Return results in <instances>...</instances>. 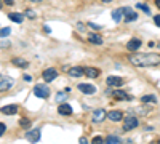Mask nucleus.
<instances>
[{
    "mask_svg": "<svg viewBox=\"0 0 160 144\" xmlns=\"http://www.w3.org/2000/svg\"><path fill=\"white\" fill-rule=\"evenodd\" d=\"M138 125H139V120L136 119V117H133V115L127 117V119L123 120V130H127V132H130V130H135Z\"/></svg>",
    "mask_w": 160,
    "mask_h": 144,
    "instance_id": "20e7f679",
    "label": "nucleus"
},
{
    "mask_svg": "<svg viewBox=\"0 0 160 144\" xmlns=\"http://www.w3.org/2000/svg\"><path fill=\"white\" fill-rule=\"evenodd\" d=\"M13 64H15V66H18V67H28L29 66V62L26 61V59H22V58H13V61H11Z\"/></svg>",
    "mask_w": 160,
    "mask_h": 144,
    "instance_id": "aec40b11",
    "label": "nucleus"
},
{
    "mask_svg": "<svg viewBox=\"0 0 160 144\" xmlns=\"http://www.w3.org/2000/svg\"><path fill=\"white\" fill-rule=\"evenodd\" d=\"M0 111H2V114H5V115H13V114L18 112V106L16 104H8V106L2 107Z\"/></svg>",
    "mask_w": 160,
    "mask_h": 144,
    "instance_id": "2eb2a0df",
    "label": "nucleus"
},
{
    "mask_svg": "<svg viewBox=\"0 0 160 144\" xmlns=\"http://www.w3.org/2000/svg\"><path fill=\"white\" fill-rule=\"evenodd\" d=\"M154 22H155V26H158V27H160V15H155L154 16Z\"/></svg>",
    "mask_w": 160,
    "mask_h": 144,
    "instance_id": "7c9ffc66",
    "label": "nucleus"
},
{
    "mask_svg": "<svg viewBox=\"0 0 160 144\" xmlns=\"http://www.w3.org/2000/svg\"><path fill=\"white\" fill-rule=\"evenodd\" d=\"M85 75L88 78H96L99 75V69H96V67H85Z\"/></svg>",
    "mask_w": 160,
    "mask_h": 144,
    "instance_id": "dca6fc26",
    "label": "nucleus"
},
{
    "mask_svg": "<svg viewBox=\"0 0 160 144\" xmlns=\"http://www.w3.org/2000/svg\"><path fill=\"white\" fill-rule=\"evenodd\" d=\"M3 3L5 5H13V3H15V0H3Z\"/></svg>",
    "mask_w": 160,
    "mask_h": 144,
    "instance_id": "72a5a7b5",
    "label": "nucleus"
},
{
    "mask_svg": "<svg viewBox=\"0 0 160 144\" xmlns=\"http://www.w3.org/2000/svg\"><path fill=\"white\" fill-rule=\"evenodd\" d=\"M117 99H125V101H130L131 96L128 93H125V91H120V90H114V93H112Z\"/></svg>",
    "mask_w": 160,
    "mask_h": 144,
    "instance_id": "a211bd4d",
    "label": "nucleus"
},
{
    "mask_svg": "<svg viewBox=\"0 0 160 144\" xmlns=\"http://www.w3.org/2000/svg\"><path fill=\"white\" fill-rule=\"evenodd\" d=\"M42 77H43L45 82H53V80H55V78L58 77V71H56L55 67H48V69L43 71Z\"/></svg>",
    "mask_w": 160,
    "mask_h": 144,
    "instance_id": "39448f33",
    "label": "nucleus"
},
{
    "mask_svg": "<svg viewBox=\"0 0 160 144\" xmlns=\"http://www.w3.org/2000/svg\"><path fill=\"white\" fill-rule=\"evenodd\" d=\"M141 102H157V98H155V95H146V96H142L141 98Z\"/></svg>",
    "mask_w": 160,
    "mask_h": 144,
    "instance_id": "5701e85b",
    "label": "nucleus"
},
{
    "mask_svg": "<svg viewBox=\"0 0 160 144\" xmlns=\"http://www.w3.org/2000/svg\"><path fill=\"white\" fill-rule=\"evenodd\" d=\"M24 80H26V82H31L32 77H31V75H24Z\"/></svg>",
    "mask_w": 160,
    "mask_h": 144,
    "instance_id": "f704fd0d",
    "label": "nucleus"
},
{
    "mask_svg": "<svg viewBox=\"0 0 160 144\" xmlns=\"http://www.w3.org/2000/svg\"><path fill=\"white\" fill-rule=\"evenodd\" d=\"M43 31H45L47 34H50V32H51V31H50V27H48V26H43Z\"/></svg>",
    "mask_w": 160,
    "mask_h": 144,
    "instance_id": "e433bc0d",
    "label": "nucleus"
},
{
    "mask_svg": "<svg viewBox=\"0 0 160 144\" xmlns=\"http://www.w3.org/2000/svg\"><path fill=\"white\" fill-rule=\"evenodd\" d=\"M26 139H28L29 142H32V144L38 142V139H40V130L37 128V130H31V132H28V133H26Z\"/></svg>",
    "mask_w": 160,
    "mask_h": 144,
    "instance_id": "0eeeda50",
    "label": "nucleus"
},
{
    "mask_svg": "<svg viewBox=\"0 0 160 144\" xmlns=\"http://www.w3.org/2000/svg\"><path fill=\"white\" fill-rule=\"evenodd\" d=\"M78 90L82 91V93H85V95H93L96 91V88L93 87V85H90V83H80L78 85Z\"/></svg>",
    "mask_w": 160,
    "mask_h": 144,
    "instance_id": "9b49d317",
    "label": "nucleus"
},
{
    "mask_svg": "<svg viewBox=\"0 0 160 144\" xmlns=\"http://www.w3.org/2000/svg\"><path fill=\"white\" fill-rule=\"evenodd\" d=\"M0 8H2V0H0Z\"/></svg>",
    "mask_w": 160,
    "mask_h": 144,
    "instance_id": "a19ab883",
    "label": "nucleus"
},
{
    "mask_svg": "<svg viewBox=\"0 0 160 144\" xmlns=\"http://www.w3.org/2000/svg\"><path fill=\"white\" fill-rule=\"evenodd\" d=\"M122 18H123V8H117V10L112 11V19L115 22H120V21H122Z\"/></svg>",
    "mask_w": 160,
    "mask_h": 144,
    "instance_id": "6ab92c4d",
    "label": "nucleus"
},
{
    "mask_svg": "<svg viewBox=\"0 0 160 144\" xmlns=\"http://www.w3.org/2000/svg\"><path fill=\"white\" fill-rule=\"evenodd\" d=\"M80 144H88V141L85 138H80Z\"/></svg>",
    "mask_w": 160,
    "mask_h": 144,
    "instance_id": "c9c22d12",
    "label": "nucleus"
},
{
    "mask_svg": "<svg viewBox=\"0 0 160 144\" xmlns=\"http://www.w3.org/2000/svg\"><path fill=\"white\" fill-rule=\"evenodd\" d=\"M104 144H120V138L115 136V135H109L108 138H106Z\"/></svg>",
    "mask_w": 160,
    "mask_h": 144,
    "instance_id": "4be33fe9",
    "label": "nucleus"
},
{
    "mask_svg": "<svg viewBox=\"0 0 160 144\" xmlns=\"http://www.w3.org/2000/svg\"><path fill=\"white\" fill-rule=\"evenodd\" d=\"M136 8H139V10H142L144 13H151V10H149V7H146V3H136Z\"/></svg>",
    "mask_w": 160,
    "mask_h": 144,
    "instance_id": "a878e982",
    "label": "nucleus"
},
{
    "mask_svg": "<svg viewBox=\"0 0 160 144\" xmlns=\"http://www.w3.org/2000/svg\"><path fill=\"white\" fill-rule=\"evenodd\" d=\"M10 32H11L10 27H2V29H0V37H8Z\"/></svg>",
    "mask_w": 160,
    "mask_h": 144,
    "instance_id": "bb28decb",
    "label": "nucleus"
},
{
    "mask_svg": "<svg viewBox=\"0 0 160 144\" xmlns=\"http://www.w3.org/2000/svg\"><path fill=\"white\" fill-rule=\"evenodd\" d=\"M108 119L111 122H120L123 119V114L120 111H111V112H108Z\"/></svg>",
    "mask_w": 160,
    "mask_h": 144,
    "instance_id": "ddd939ff",
    "label": "nucleus"
},
{
    "mask_svg": "<svg viewBox=\"0 0 160 144\" xmlns=\"http://www.w3.org/2000/svg\"><path fill=\"white\" fill-rule=\"evenodd\" d=\"M68 72H69L71 77L78 78V77H82V75L85 74V69H83V67H80V66H77V67H71V69H68Z\"/></svg>",
    "mask_w": 160,
    "mask_h": 144,
    "instance_id": "f8f14e48",
    "label": "nucleus"
},
{
    "mask_svg": "<svg viewBox=\"0 0 160 144\" xmlns=\"http://www.w3.org/2000/svg\"><path fill=\"white\" fill-rule=\"evenodd\" d=\"M5 130H7V127H5V123H0V136H2V135L5 133Z\"/></svg>",
    "mask_w": 160,
    "mask_h": 144,
    "instance_id": "2f4dec72",
    "label": "nucleus"
},
{
    "mask_svg": "<svg viewBox=\"0 0 160 144\" xmlns=\"http://www.w3.org/2000/svg\"><path fill=\"white\" fill-rule=\"evenodd\" d=\"M130 64L135 67H154L160 64V55L157 53H136L128 56Z\"/></svg>",
    "mask_w": 160,
    "mask_h": 144,
    "instance_id": "f257e3e1",
    "label": "nucleus"
},
{
    "mask_svg": "<svg viewBox=\"0 0 160 144\" xmlns=\"http://www.w3.org/2000/svg\"><path fill=\"white\" fill-rule=\"evenodd\" d=\"M13 85H15V80L8 75H0V93L2 91H8Z\"/></svg>",
    "mask_w": 160,
    "mask_h": 144,
    "instance_id": "7ed1b4c3",
    "label": "nucleus"
},
{
    "mask_svg": "<svg viewBox=\"0 0 160 144\" xmlns=\"http://www.w3.org/2000/svg\"><path fill=\"white\" fill-rule=\"evenodd\" d=\"M19 127H21V128H29V127H31V120L26 119V117H22V119L19 120Z\"/></svg>",
    "mask_w": 160,
    "mask_h": 144,
    "instance_id": "b1692460",
    "label": "nucleus"
},
{
    "mask_svg": "<svg viewBox=\"0 0 160 144\" xmlns=\"http://www.w3.org/2000/svg\"><path fill=\"white\" fill-rule=\"evenodd\" d=\"M58 112L61 115H72V107L69 106L68 102H61L59 107H58Z\"/></svg>",
    "mask_w": 160,
    "mask_h": 144,
    "instance_id": "4468645a",
    "label": "nucleus"
},
{
    "mask_svg": "<svg viewBox=\"0 0 160 144\" xmlns=\"http://www.w3.org/2000/svg\"><path fill=\"white\" fill-rule=\"evenodd\" d=\"M123 15H125V22H133L138 19V15L133 11V8H128V7L123 8Z\"/></svg>",
    "mask_w": 160,
    "mask_h": 144,
    "instance_id": "6e6552de",
    "label": "nucleus"
},
{
    "mask_svg": "<svg viewBox=\"0 0 160 144\" xmlns=\"http://www.w3.org/2000/svg\"><path fill=\"white\" fill-rule=\"evenodd\" d=\"M141 45H142V42L139 40V38H131V40H128V43H127V48L130 51H136V50L141 48Z\"/></svg>",
    "mask_w": 160,
    "mask_h": 144,
    "instance_id": "9d476101",
    "label": "nucleus"
},
{
    "mask_svg": "<svg viewBox=\"0 0 160 144\" xmlns=\"http://www.w3.org/2000/svg\"><path fill=\"white\" fill-rule=\"evenodd\" d=\"M34 95H35L37 98L47 99V98L50 96V88H48V85H45V83H38V85H35V88H34Z\"/></svg>",
    "mask_w": 160,
    "mask_h": 144,
    "instance_id": "f03ea898",
    "label": "nucleus"
},
{
    "mask_svg": "<svg viewBox=\"0 0 160 144\" xmlns=\"http://www.w3.org/2000/svg\"><path fill=\"white\" fill-rule=\"evenodd\" d=\"M158 47H160V45H158Z\"/></svg>",
    "mask_w": 160,
    "mask_h": 144,
    "instance_id": "37998d69",
    "label": "nucleus"
},
{
    "mask_svg": "<svg viewBox=\"0 0 160 144\" xmlns=\"http://www.w3.org/2000/svg\"><path fill=\"white\" fill-rule=\"evenodd\" d=\"M66 99H68V95H66V93H62V91H61V93H58L56 95V101L61 104L62 101H66Z\"/></svg>",
    "mask_w": 160,
    "mask_h": 144,
    "instance_id": "393cba45",
    "label": "nucleus"
},
{
    "mask_svg": "<svg viewBox=\"0 0 160 144\" xmlns=\"http://www.w3.org/2000/svg\"><path fill=\"white\" fill-rule=\"evenodd\" d=\"M24 16H28L29 19H35V11H32V10H26Z\"/></svg>",
    "mask_w": 160,
    "mask_h": 144,
    "instance_id": "c85d7f7f",
    "label": "nucleus"
},
{
    "mask_svg": "<svg viewBox=\"0 0 160 144\" xmlns=\"http://www.w3.org/2000/svg\"><path fill=\"white\" fill-rule=\"evenodd\" d=\"M77 29H78V32H85V26H83L82 22H78V24H77Z\"/></svg>",
    "mask_w": 160,
    "mask_h": 144,
    "instance_id": "c756f323",
    "label": "nucleus"
},
{
    "mask_svg": "<svg viewBox=\"0 0 160 144\" xmlns=\"http://www.w3.org/2000/svg\"><path fill=\"white\" fill-rule=\"evenodd\" d=\"M13 22H18V24H21L22 22V19H24V15H21V13H11V15L8 16Z\"/></svg>",
    "mask_w": 160,
    "mask_h": 144,
    "instance_id": "412c9836",
    "label": "nucleus"
},
{
    "mask_svg": "<svg viewBox=\"0 0 160 144\" xmlns=\"http://www.w3.org/2000/svg\"><path fill=\"white\" fill-rule=\"evenodd\" d=\"M88 42L93 45H102V37H99L98 34H90L88 35Z\"/></svg>",
    "mask_w": 160,
    "mask_h": 144,
    "instance_id": "f3484780",
    "label": "nucleus"
},
{
    "mask_svg": "<svg viewBox=\"0 0 160 144\" xmlns=\"http://www.w3.org/2000/svg\"><path fill=\"white\" fill-rule=\"evenodd\" d=\"M157 144H160V139H158V141H157Z\"/></svg>",
    "mask_w": 160,
    "mask_h": 144,
    "instance_id": "79ce46f5",
    "label": "nucleus"
},
{
    "mask_svg": "<svg viewBox=\"0 0 160 144\" xmlns=\"http://www.w3.org/2000/svg\"><path fill=\"white\" fill-rule=\"evenodd\" d=\"M31 2H34V3H38V2H42V0H31Z\"/></svg>",
    "mask_w": 160,
    "mask_h": 144,
    "instance_id": "ea45409f",
    "label": "nucleus"
},
{
    "mask_svg": "<svg viewBox=\"0 0 160 144\" xmlns=\"http://www.w3.org/2000/svg\"><path fill=\"white\" fill-rule=\"evenodd\" d=\"M91 144H104V139H102V136H95L91 139Z\"/></svg>",
    "mask_w": 160,
    "mask_h": 144,
    "instance_id": "cd10ccee",
    "label": "nucleus"
},
{
    "mask_svg": "<svg viewBox=\"0 0 160 144\" xmlns=\"http://www.w3.org/2000/svg\"><path fill=\"white\" fill-rule=\"evenodd\" d=\"M155 5H157V8L160 10V0H155Z\"/></svg>",
    "mask_w": 160,
    "mask_h": 144,
    "instance_id": "4c0bfd02",
    "label": "nucleus"
},
{
    "mask_svg": "<svg viewBox=\"0 0 160 144\" xmlns=\"http://www.w3.org/2000/svg\"><path fill=\"white\" fill-rule=\"evenodd\" d=\"M106 117H108V112H106L104 109H96L95 112H93L91 119H93V122H95V123H99V122H102L106 119Z\"/></svg>",
    "mask_w": 160,
    "mask_h": 144,
    "instance_id": "1a4fd4ad",
    "label": "nucleus"
},
{
    "mask_svg": "<svg viewBox=\"0 0 160 144\" xmlns=\"http://www.w3.org/2000/svg\"><path fill=\"white\" fill-rule=\"evenodd\" d=\"M106 83H108L109 87H114V88H118L123 85V78L122 77H115V75H109L108 80H106Z\"/></svg>",
    "mask_w": 160,
    "mask_h": 144,
    "instance_id": "423d86ee",
    "label": "nucleus"
},
{
    "mask_svg": "<svg viewBox=\"0 0 160 144\" xmlns=\"http://www.w3.org/2000/svg\"><path fill=\"white\" fill-rule=\"evenodd\" d=\"M90 27H93V29H101V26H98V24H93V22H90Z\"/></svg>",
    "mask_w": 160,
    "mask_h": 144,
    "instance_id": "473e14b6",
    "label": "nucleus"
},
{
    "mask_svg": "<svg viewBox=\"0 0 160 144\" xmlns=\"http://www.w3.org/2000/svg\"><path fill=\"white\" fill-rule=\"evenodd\" d=\"M101 2H104V3H109V2H112V0H101Z\"/></svg>",
    "mask_w": 160,
    "mask_h": 144,
    "instance_id": "58836bf2",
    "label": "nucleus"
}]
</instances>
